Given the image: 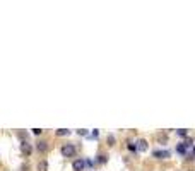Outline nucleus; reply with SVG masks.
Here are the masks:
<instances>
[{
  "label": "nucleus",
  "mask_w": 195,
  "mask_h": 171,
  "mask_svg": "<svg viewBox=\"0 0 195 171\" xmlns=\"http://www.w3.org/2000/svg\"><path fill=\"white\" fill-rule=\"evenodd\" d=\"M194 156H195V147H194Z\"/></svg>",
  "instance_id": "nucleus-19"
},
{
  "label": "nucleus",
  "mask_w": 195,
  "mask_h": 171,
  "mask_svg": "<svg viewBox=\"0 0 195 171\" xmlns=\"http://www.w3.org/2000/svg\"><path fill=\"white\" fill-rule=\"evenodd\" d=\"M46 170H48V163L46 161H41L38 164V171H46Z\"/></svg>",
  "instance_id": "nucleus-9"
},
{
  "label": "nucleus",
  "mask_w": 195,
  "mask_h": 171,
  "mask_svg": "<svg viewBox=\"0 0 195 171\" xmlns=\"http://www.w3.org/2000/svg\"><path fill=\"white\" fill-rule=\"evenodd\" d=\"M21 152L24 156H31V152H33V145L29 142H22L21 144Z\"/></svg>",
  "instance_id": "nucleus-3"
},
{
  "label": "nucleus",
  "mask_w": 195,
  "mask_h": 171,
  "mask_svg": "<svg viewBox=\"0 0 195 171\" xmlns=\"http://www.w3.org/2000/svg\"><path fill=\"white\" fill-rule=\"evenodd\" d=\"M60 152H62V156H65V157L76 156V145H74V144H65V145H62Z\"/></svg>",
  "instance_id": "nucleus-1"
},
{
  "label": "nucleus",
  "mask_w": 195,
  "mask_h": 171,
  "mask_svg": "<svg viewBox=\"0 0 195 171\" xmlns=\"http://www.w3.org/2000/svg\"><path fill=\"white\" fill-rule=\"evenodd\" d=\"M84 163H86V166H89V168L92 166V161H89V159H87V161H84Z\"/></svg>",
  "instance_id": "nucleus-18"
},
{
  "label": "nucleus",
  "mask_w": 195,
  "mask_h": 171,
  "mask_svg": "<svg viewBox=\"0 0 195 171\" xmlns=\"http://www.w3.org/2000/svg\"><path fill=\"white\" fill-rule=\"evenodd\" d=\"M152 156L158 157V159H166V157L171 156V152H169V150H159V149H156V150L152 152Z\"/></svg>",
  "instance_id": "nucleus-2"
},
{
  "label": "nucleus",
  "mask_w": 195,
  "mask_h": 171,
  "mask_svg": "<svg viewBox=\"0 0 195 171\" xmlns=\"http://www.w3.org/2000/svg\"><path fill=\"white\" fill-rule=\"evenodd\" d=\"M176 150H178V154H181V156L187 154V147H185L183 144H178V145H176Z\"/></svg>",
  "instance_id": "nucleus-7"
},
{
  "label": "nucleus",
  "mask_w": 195,
  "mask_h": 171,
  "mask_svg": "<svg viewBox=\"0 0 195 171\" xmlns=\"http://www.w3.org/2000/svg\"><path fill=\"white\" fill-rule=\"evenodd\" d=\"M181 144H183L185 147H190V145L194 144V140H192V139H188V137H187V139H185V140H183V142H181Z\"/></svg>",
  "instance_id": "nucleus-11"
},
{
  "label": "nucleus",
  "mask_w": 195,
  "mask_h": 171,
  "mask_svg": "<svg viewBox=\"0 0 195 171\" xmlns=\"http://www.w3.org/2000/svg\"><path fill=\"white\" fill-rule=\"evenodd\" d=\"M113 144H115V137L108 135V145H113Z\"/></svg>",
  "instance_id": "nucleus-15"
},
{
  "label": "nucleus",
  "mask_w": 195,
  "mask_h": 171,
  "mask_svg": "<svg viewBox=\"0 0 195 171\" xmlns=\"http://www.w3.org/2000/svg\"><path fill=\"white\" fill-rule=\"evenodd\" d=\"M84 166H86V163H84L82 159H76V161H74V164H72L74 171H82Z\"/></svg>",
  "instance_id": "nucleus-5"
},
{
  "label": "nucleus",
  "mask_w": 195,
  "mask_h": 171,
  "mask_svg": "<svg viewBox=\"0 0 195 171\" xmlns=\"http://www.w3.org/2000/svg\"><path fill=\"white\" fill-rule=\"evenodd\" d=\"M98 163L106 164L108 163V156H106V154H99V156H98Z\"/></svg>",
  "instance_id": "nucleus-8"
},
{
  "label": "nucleus",
  "mask_w": 195,
  "mask_h": 171,
  "mask_svg": "<svg viewBox=\"0 0 195 171\" xmlns=\"http://www.w3.org/2000/svg\"><path fill=\"white\" fill-rule=\"evenodd\" d=\"M176 134H178L180 137H187V130H185V128H178V130H176Z\"/></svg>",
  "instance_id": "nucleus-13"
},
{
  "label": "nucleus",
  "mask_w": 195,
  "mask_h": 171,
  "mask_svg": "<svg viewBox=\"0 0 195 171\" xmlns=\"http://www.w3.org/2000/svg\"><path fill=\"white\" fill-rule=\"evenodd\" d=\"M158 140H159V142H163V144H166V140H168V137L164 135V134H159V135H158Z\"/></svg>",
  "instance_id": "nucleus-12"
},
{
  "label": "nucleus",
  "mask_w": 195,
  "mask_h": 171,
  "mask_svg": "<svg viewBox=\"0 0 195 171\" xmlns=\"http://www.w3.org/2000/svg\"><path fill=\"white\" fill-rule=\"evenodd\" d=\"M36 149L40 150L41 154H45V152L48 150V142H46V140H40V142L36 144Z\"/></svg>",
  "instance_id": "nucleus-4"
},
{
  "label": "nucleus",
  "mask_w": 195,
  "mask_h": 171,
  "mask_svg": "<svg viewBox=\"0 0 195 171\" xmlns=\"http://www.w3.org/2000/svg\"><path fill=\"white\" fill-rule=\"evenodd\" d=\"M33 134H34V135H40V134H41V128H33Z\"/></svg>",
  "instance_id": "nucleus-16"
},
{
  "label": "nucleus",
  "mask_w": 195,
  "mask_h": 171,
  "mask_svg": "<svg viewBox=\"0 0 195 171\" xmlns=\"http://www.w3.org/2000/svg\"><path fill=\"white\" fill-rule=\"evenodd\" d=\"M70 132L67 128H60V130H56V135H69Z\"/></svg>",
  "instance_id": "nucleus-10"
},
{
  "label": "nucleus",
  "mask_w": 195,
  "mask_h": 171,
  "mask_svg": "<svg viewBox=\"0 0 195 171\" xmlns=\"http://www.w3.org/2000/svg\"><path fill=\"white\" fill-rule=\"evenodd\" d=\"M188 171H194V170H188Z\"/></svg>",
  "instance_id": "nucleus-20"
},
{
  "label": "nucleus",
  "mask_w": 195,
  "mask_h": 171,
  "mask_svg": "<svg viewBox=\"0 0 195 171\" xmlns=\"http://www.w3.org/2000/svg\"><path fill=\"white\" fill-rule=\"evenodd\" d=\"M79 134H81V135H86V134H87V130H86V128H81V130H79Z\"/></svg>",
  "instance_id": "nucleus-17"
},
{
  "label": "nucleus",
  "mask_w": 195,
  "mask_h": 171,
  "mask_svg": "<svg viewBox=\"0 0 195 171\" xmlns=\"http://www.w3.org/2000/svg\"><path fill=\"white\" fill-rule=\"evenodd\" d=\"M127 147H128V150H132V152H135V150H137V147H135V145H133L132 142H128V144H127Z\"/></svg>",
  "instance_id": "nucleus-14"
},
{
  "label": "nucleus",
  "mask_w": 195,
  "mask_h": 171,
  "mask_svg": "<svg viewBox=\"0 0 195 171\" xmlns=\"http://www.w3.org/2000/svg\"><path fill=\"white\" fill-rule=\"evenodd\" d=\"M137 150H140V152H144V150H147V140H144V139H140V140H137Z\"/></svg>",
  "instance_id": "nucleus-6"
}]
</instances>
